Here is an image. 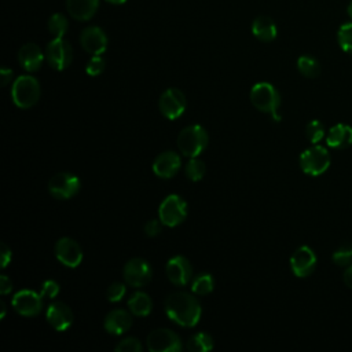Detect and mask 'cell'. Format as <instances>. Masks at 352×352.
<instances>
[{"mask_svg":"<svg viewBox=\"0 0 352 352\" xmlns=\"http://www.w3.org/2000/svg\"><path fill=\"white\" fill-rule=\"evenodd\" d=\"M161 224H162V223H160V221L155 220V219H151V220L146 221V224H144V227H143L144 234H146L147 236H157V235L161 232Z\"/></svg>","mask_w":352,"mask_h":352,"instance_id":"cell-37","label":"cell"},{"mask_svg":"<svg viewBox=\"0 0 352 352\" xmlns=\"http://www.w3.org/2000/svg\"><path fill=\"white\" fill-rule=\"evenodd\" d=\"M80 43L91 55H102L107 48V36L100 28L89 26L81 32Z\"/></svg>","mask_w":352,"mask_h":352,"instance_id":"cell-17","label":"cell"},{"mask_svg":"<svg viewBox=\"0 0 352 352\" xmlns=\"http://www.w3.org/2000/svg\"><path fill=\"white\" fill-rule=\"evenodd\" d=\"M41 296L43 297H48V298H54L58 296L59 293V285L58 282L52 280V279H47L43 282L41 285Z\"/></svg>","mask_w":352,"mask_h":352,"instance_id":"cell-36","label":"cell"},{"mask_svg":"<svg viewBox=\"0 0 352 352\" xmlns=\"http://www.w3.org/2000/svg\"><path fill=\"white\" fill-rule=\"evenodd\" d=\"M128 308L135 316H147L153 309V300L144 292H135L128 300Z\"/></svg>","mask_w":352,"mask_h":352,"instance_id":"cell-24","label":"cell"},{"mask_svg":"<svg viewBox=\"0 0 352 352\" xmlns=\"http://www.w3.org/2000/svg\"><path fill=\"white\" fill-rule=\"evenodd\" d=\"M0 308H1V315H0V318L3 319V318L6 316V304H4V301H0Z\"/></svg>","mask_w":352,"mask_h":352,"instance_id":"cell-42","label":"cell"},{"mask_svg":"<svg viewBox=\"0 0 352 352\" xmlns=\"http://www.w3.org/2000/svg\"><path fill=\"white\" fill-rule=\"evenodd\" d=\"M45 319L56 331H66L73 324V312L69 305L62 301L51 302L45 311Z\"/></svg>","mask_w":352,"mask_h":352,"instance_id":"cell-16","label":"cell"},{"mask_svg":"<svg viewBox=\"0 0 352 352\" xmlns=\"http://www.w3.org/2000/svg\"><path fill=\"white\" fill-rule=\"evenodd\" d=\"M326 143L333 148H346L352 144V126L346 124H336L333 125L326 136Z\"/></svg>","mask_w":352,"mask_h":352,"instance_id":"cell-22","label":"cell"},{"mask_svg":"<svg viewBox=\"0 0 352 352\" xmlns=\"http://www.w3.org/2000/svg\"><path fill=\"white\" fill-rule=\"evenodd\" d=\"M106 1H109L111 4H124L126 0H106Z\"/></svg>","mask_w":352,"mask_h":352,"instance_id":"cell-43","label":"cell"},{"mask_svg":"<svg viewBox=\"0 0 352 352\" xmlns=\"http://www.w3.org/2000/svg\"><path fill=\"white\" fill-rule=\"evenodd\" d=\"M80 179L70 172H59L48 182V191L56 199H70L80 190Z\"/></svg>","mask_w":352,"mask_h":352,"instance_id":"cell-10","label":"cell"},{"mask_svg":"<svg viewBox=\"0 0 352 352\" xmlns=\"http://www.w3.org/2000/svg\"><path fill=\"white\" fill-rule=\"evenodd\" d=\"M330 166V154L323 146L314 144L300 154V168L309 176H319Z\"/></svg>","mask_w":352,"mask_h":352,"instance_id":"cell-5","label":"cell"},{"mask_svg":"<svg viewBox=\"0 0 352 352\" xmlns=\"http://www.w3.org/2000/svg\"><path fill=\"white\" fill-rule=\"evenodd\" d=\"M213 287H214V279L210 274H206V272L197 275L191 283L192 293L198 296L209 294L213 290Z\"/></svg>","mask_w":352,"mask_h":352,"instance_id":"cell-27","label":"cell"},{"mask_svg":"<svg viewBox=\"0 0 352 352\" xmlns=\"http://www.w3.org/2000/svg\"><path fill=\"white\" fill-rule=\"evenodd\" d=\"M12 308L22 316H36L43 311V296L34 290L23 289L14 294Z\"/></svg>","mask_w":352,"mask_h":352,"instance_id":"cell-12","label":"cell"},{"mask_svg":"<svg viewBox=\"0 0 352 352\" xmlns=\"http://www.w3.org/2000/svg\"><path fill=\"white\" fill-rule=\"evenodd\" d=\"M348 15H349L351 19H352V0H351V3H349V6H348Z\"/></svg>","mask_w":352,"mask_h":352,"instance_id":"cell-44","label":"cell"},{"mask_svg":"<svg viewBox=\"0 0 352 352\" xmlns=\"http://www.w3.org/2000/svg\"><path fill=\"white\" fill-rule=\"evenodd\" d=\"M104 330L113 336H121L132 326V316L128 311L117 308L110 311L103 322Z\"/></svg>","mask_w":352,"mask_h":352,"instance_id":"cell-20","label":"cell"},{"mask_svg":"<svg viewBox=\"0 0 352 352\" xmlns=\"http://www.w3.org/2000/svg\"><path fill=\"white\" fill-rule=\"evenodd\" d=\"M55 256L65 267L69 268H76L82 261L81 246L77 243V241L69 236L58 239V242L55 243Z\"/></svg>","mask_w":352,"mask_h":352,"instance_id":"cell-13","label":"cell"},{"mask_svg":"<svg viewBox=\"0 0 352 352\" xmlns=\"http://www.w3.org/2000/svg\"><path fill=\"white\" fill-rule=\"evenodd\" d=\"M146 345L151 352H180L183 349L180 337L169 329L150 331L146 338Z\"/></svg>","mask_w":352,"mask_h":352,"instance_id":"cell-8","label":"cell"},{"mask_svg":"<svg viewBox=\"0 0 352 352\" xmlns=\"http://www.w3.org/2000/svg\"><path fill=\"white\" fill-rule=\"evenodd\" d=\"M252 104L261 113H267L272 117L274 121H280L279 106H280V95L276 88L265 81L257 82L252 87L249 94Z\"/></svg>","mask_w":352,"mask_h":352,"instance_id":"cell-2","label":"cell"},{"mask_svg":"<svg viewBox=\"0 0 352 352\" xmlns=\"http://www.w3.org/2000/svg\"><path fill=\"white\" fill-rule=\"evenodd\" d=\"M316 261V254L309 246H300L290 257V268L297 278H307L314 272Z\"/></svg>","mask_w":352,"mask_h":352,"instance_id":"cell-14","label":"cell"},{"mask_svg":"<svg viewBox=\"0 0 352 352\" xmlns=\"http://www.w3.org/2000/svg\"><path fill=\"white\" fill-rule=\"evenodd\" d=\"M66 8L72 18L77 21H88L96 14L99 0H66Z\"/></svg>","mask_w":352,"mask_h":352,"instance_id":"cell-21","label":"cell"},{"mask_svg":"<svg viewBox=\"0 0 352 352\" xmlns=\"http://www.w3.org/2000/svg\"><path fill=\"white\" fill-rule=\"evenodd\" d=\"M45 60L55 70L69 67L73 59L72 45L63 37H54L45 47Z\"/></svg>","mask_w":352,"mask_h":352,"instance_id":"cell-7","label":"cell"},{"mask_svg":"<svg viewBox=\"0 0 352 352\" xmlns=\"http://www.w3.org/2000/svg\"><path fill=\"white\" fill-rule=\"evenodd\" d=\"M344 282L348 287L352 289V264L346 267L345 272H344Z\"/></svg>","mask_w":352,"mask_h":352,"instance_id":"cell-41","label":"cell"},{"mask_svg":"<svg viewBox=\"0 0 352 352\" xmlns=\"http://www.w3.org/2000/svg\"><path fill=\"white\" fill-rule=\"evenodd\" d=\"M69 22L63 14H52L48 19V30L54 37H63L67 32Z\"/></svg>","mask_w":352,"mask_h":352,"instance_id":"cell-28","label":"cell"},{"mask_svg":"<svg viewBox=\"0 0 352 352\" xmlns=\"http://www.w3.org/2000/svg\"><path fill=\"white\" fill-rule=\"evenodd\" d=\"M305 135L311 143L316 144L324 136V125L319 120H312L305 126Z\"/></svg>","mask_w":352,"mask_h":352,"instance_id":"cell-31","label":"cell"},{"mask_svg":"<svg viewBox=\"0 0 352 352\" xmlns=\"http://www.w3.org/2000/svg\"><path fill=\"white\" fill-rule=\"evenodd\" d=\"M44 58L45 54H43L41 48L34 43H26L18 51V62L26 72H37Z\"/></svg>","mask_w":352,"mask_h":352,"instance_id":"cell-19","label":"cell"},{"mask_svg":"<svg viewBox=\"0 0 352 352\" xmlns=\"http://www.w3.org/2000/svg\"><path fill=\"white\" fill-rule=\"evenodd\" d=\"M0 254H1V268H6V267L8 265V263L11 261V257H12V252H11V249L7 246L6 242H1Z\"/></svg>","mask_w":352,"mask_h":352,"instance_id":"cell-38","label":"cell"},{"mask_svg":"<svg viewBox=\"0 0 352 352\" xmlns=\"http://www.w3.org/2000/svg\"><path fill=\"white\" fill-rule=\"evenodd\" d=\"M252 33L257 40L270 43V41L275 40L278 30H276L275 22L270 16L260 15L252 23Z\"/></svg>","mask_w":352,"mask_h":352,"instance_id":"cell-23","label":"cell"},{"mask_svg":"<svg viewBox=\"0 0 352 352\" xmlns=\"http://www.w3.org/2000/svg\"><path fill=\"white\" fill-rule=\"evenodd\" d=\"M190 352H206L213 349V338L208 333H195L187 341Z\"/></svg>","mask_w":352,"mask_h":352,"instance_id":"cell-26","label":"cell"},{"mask_svg":"<svg viewBox=\"0 0 352 352\" xmlns=\"http://www.w3.org/2000/svg\"><path fill=\"white\" fill-rule=\"evenodd\" d=\"M11 290H12V282H11V279H10L7 275H1V276H0V293H1L3 296H6V294H8Z\"/></svg>","mask_w":352,"mask_h":352,"instance_id":"cell-39","label":"cell"},{"mask_svg":"<svg viewBox=\"0 0 352 352\" xmlns=\"http://www.w3.org/2000/svg\"><path fill=\"white\" fill-rule=\"evenodd\" d=\"M333 261L340 267H348L352 264V246H341L333 253Z\"/></svg>","mask_w":352,"mask_h":352,"instance_id":"cell-32","label":"cell"},{"mask_svg":"<svg viewBox=\"0 0 352 352\" xmlns=\"http://www.w3.org/2000/svg\"><path fill=\"white\" fill-rule=\"evenodd\" d=\"M114 349L117 352H140L142 344L136 337H128L125 340H121Z\"/></svg>","mask_w":352,"mask_h":352,"instance_id":"cell-35","label":"cell"},{"mask_svg":"<svg viewBox=\"0 0 352 352\" xmlns=\"http://www.w3.org/2000/svg\"><path fill=\"white\" fill-rule=\"evenodd\" d=\"M297 69L302 76L308 78H315L320 74V63L311 55H301L297 59Z\"/></svg>","mask_w":352,"mask_h":352,"instance_id":"cell-25","label":"cell"},{"mask_svg":"<svg viewBox=\"0 0 352 352\" xmlns=\"http://www.w3.org/2000/svg\"><path fill=\"white\" fill-rule=\"evenodd\" d=\"M209 136L202 125L194 124L183 128L177 136V147L180 153L188 158L198 157L208 146Z\"/></svg>","mask_w":352,"mask_h":352,"instance_id":"cell-3","label":"cell"},{"mask_svg":"<svg viewBox=\"0 0 352 352\" xmlns=\"http://www.w3.org/2000/svg\"><path fill=\"white\" fill-rule=\"evenodd\" d=\"M165 312L172 322L183 327H194L201 319L202 309L194 296L186 292H175L165 300Z\"/></svg>","mask_w":352,"mask_h":352,"instance_id":"cell-1","label":"cell"},{"mask_svg":"<svg viewBox=\"0 0 352 352\" xmlns=\"http://www.w3.org/2000/svg\"><path fill=\"white\" fill-rule=\"evenodd\" d=\"M351 246H352V245H351Z\"/></svg>","mask_w":352,"mask_h":352,"instance_id":"cell-45","label":"cell"},{"mask_svg":"<svg viewBox=\"0 0 352 352\" xmlns=\"http://www.w3.org/2000/svg\"><path fill=\"white\" fill-rule=\"evenodd\" d=\"M168 279L176 286H184L192 276V267L184 256H173L165 265Z\"/></svg>","mask_w":352,"mask_h":352,"instance_id":"cell-15","label":"cell"},{"mask_svg":"<svg viewBox=\"0 0 352 352\" xmlns=\"http://www.w3.org/2000/svg\"><path fill=\"white\" fill-rule=\"evenodd\" d=\"M125 292H126V287L124 283L121 282H113L107 290H106V297L110 302H118L122 300V297L125 296Z\"/></svg>","mask_w":352,"mask_h":352,"instance_id":"cell-34","label":"cell"},{"mask_svg":"<svg viewBox=\"0 0 352 352\" xmlns=\"http://www.w3.org/2000/svg\"><path fill=\"white\" fill-rule=\"evenodd\" d=\"M337 40L342 51L352 54V22H348L340 26L337 33Z\"/></svg>","mask_w":352,"mask_h":352,"instance_id":"cell-30","label":"cell"},{"mask_svg":"<svg viewBox=\"0 0 352 352\" xmlns=\"http://www.w3.org/2000/svg\"><path fill=\"white\" fill-rule=\"evenodd\" d=\"M12 78V70L8 67H1L0 70V80H1V85L6 87Z\"/></svg>","mask_w":352,"mask_h":352,"instance_id":"cell-40","label":"cell"},{"mask_svg":"<svg viewBox=\"0 0 352 352\" xmlns=\"http://www.w3.org/2000/svg\"><path fill=\"white\" fill-rule=\"evenodd\" d=\"M187 106V100L184 94L177 88H168L164 91L158 100L160 111L168 120L179 118Z\"/></svg>","mask_w":352,"mask_h":352,"instance_id":"cell-11","label":"cell"},{"mask_svg":"<svg viewBox=\"0 0 352 352\" xmlns=\"http://www.w3.org/2000/svg\"><path fill=\"white\" fill-rule=\"evenodd\" d=\"M180 165L182 160L179 154L168 150L155 157L153 162V172L161 179H170L179 172Z\"/></svg>","mask_w":352,"mask_h":352,"instance_id":"cell-18","label":"cell"},{"mask_svg":"<svg viewBox=\"0 0 352 352\" xmlns=\"http://www.w3.org/2000/svg\"><path fill=\"white\" fill-rule=\"evenodd\" d=\"M187 216V202L177 194L168 195L158 208V217L166 227H176Z\"/></svg>","mask_w":352,"mask_h":352,"instance_id":"cell-6","label":"cell"},{"mask_svg":"<svg viewBox=\"0 0 352 352\" xmlns=\"http://www.w3.org/2000/svg\"><path fill=\"white\" fill-rule=\"evenodd\" d=\"M40 84L33 76H19L11 87V98L19 109H30L40 99Z\"/></svg>","mask_w":352,"mask_h":352,"instance_id":"cell-4","label":"cell"},{"mask_svg":"<svg viewBox=\"0 0 352 352\" xmlns=\"http://www.w3.org/2000/svg\"><path fill=\"white\" fill-rule=\"evenodd\" d=\"M124 280L132 287L146 286L153 278V268L144 258L135 257L125 263L122 268Z\"/></svg>","mask_w":352,"mask_h":352,"instance_id":"cell-9","label":"cell"},{"mask_svg":"<svg viewBox=\"0 0 352 352\" xmlns=\"http://www.w3.org/2000/svg\"><path fill=\"white\" fill-rule=\"evenodd\" d=\"M206 172V166L204 161H201L198 157L190 158V161L186 165V176L191 182H199Z\"/></svg>","mask_w":352,"mask_h":352,"instance_id":"cell-29","label":"cell"},{"mask_svg":"<svg viewBox=\"0 0 352 352\" xmlns=\"http://www.w3.org/2000/svg\"><path fill=\"white\" fill-rule=\"evenodd\" d=\"M106 67V62L103 59L102 55H92V58L88 60L87 66H85V72L87 74L95 77V76H99Z\"/></svg>","mask_w":352,"mask_h":352,"instance_id":"cell-33","label":"cell"}]
</instances>
